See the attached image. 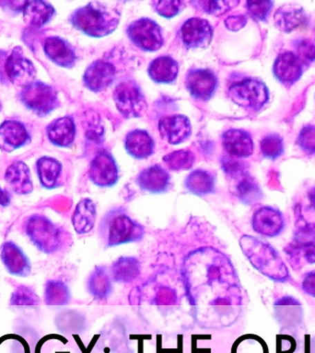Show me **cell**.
Wrapping results in <instances>:
<instances>
[{"instance_id":"6da1fadb","label":"cell","mask_w":315,"mask_h":353,"mask_svg":"<svg viewBox=\"0 0 315 353\" xmlns=\"http://www.w3.org/2000/svg\"><path fill=\"white\" fill-rule=\"evenodd\" d=\"M181 274L196 323L204 328L229 327L242 310V292L228 256L211 247L188 254Z\"/></svg>"},{"instance_id":"7a4b0ae2","label":"cell","mask_w":315,"mask_h":353,"mask_svg":"<svg viewBox=\"0 0 315 353\" xmlns=\"http://www.w3.org/2000/svg\"><path fill=\"white\" fill-rule=\"evenodd\" d=\"M239 244L251 266L265 277L279 283L289 280V269L272 245L249 234L240 237Z\"/></svg>"},{"instance_id":"3957f363","label":"cell","mask_w":315,"mask_h":353,"mask_svg":"<svg viewBox=\"0 0 315 353\" xmlns=\"http://www.w3.org/2000/svg\"><path fill=\"white\" fill-rule=\"evenodd\" d=\"M120 17L115 8L91 2L75 10L70 21L75 28L91 37H104L117 28Z\"/></svg>"},{"instance_id":"277c9868","label":"cell","mask_w":315,"mask_h":353,"mask_svg":"<svg viewBox=\"0 0 315 353\" xmlns=\"http://www.w3.org/2000/svg\"><path fill=\"white\" fill-rule=\"evenodd\" d=\"M98 234L104 247L113 248L141 241L145 229L124 210L113 209L102 218Z\"/></svg>"},{"instance_id":"5b68a950","label":"cell","mask_w":315,"mask_h":353,"mask_svg":"<svg viewBox=\"0 0 315 353\" xmlns=\"http://www.w3.org/2000/svg\"><path fill=\"white\" fill-rule=\"evenodd\" d=\"M23 230L41 252L55 254L62 250L68 234L46 215L33 214L24 220Z\"/></svg>"},{"instance_id":"8992f818","label":"cell","mask_w":315,"mask_h":353,"mask_svg":"<svg viewBox=\"0 0 315 353\" xmlns=\"http://www.w3.org/2000/svg\"><path fill=\"white\" fill-rule=\"evenodd\" d=\"M300 219L292 242L285 248L289 263L296 270L315 263V225L307 222L303 215Z\"/></svg>"},{"instance_id":"52a82bcc","label":"cell","mask_w":315,"mask_h":353,"mask_svg":"<svg viewBox=\"0 0 315 353\" xmlns=\"http://www.w3.org/2000/svg\"><path fill=\"white\" fill-rule=\"evenodd\" d=\"M113 99L121 114L126 118H137L146 110L145 97L140 85L133 80H126L116 85Z\"/></svg>"},{"instance_id":"ba28073f","label":"cell","mask_w":315,"mask_h":353,"mask_svg":"<svg viewBox=\"0 0 315 353\" xmlns=\"http://www.w3.org/2000/svg\"><path fill=\"white\" fill-rule=\"evenodd\" d=\"M231 101L246 109H261L268 101L267 85L258 79H247L235 83L229 90Z\"/></svg>"},{"instance_id":"9c48e42d","label":"cell","mask_w":315,"mask_h":353,"mask_svg":"<svg viewBox=\"0 0 315 353\" xmlns=\"http://www.w3.org/2000/svg\"><path fill=\"white\" fill-rule=\"evenodd\" d=\"M21 99L36 114L44 116L58 106L57 91L41 81H33L22 88Z\"/></svg>"},{"instance_id":"30bf717a","label":"cell","mask_w":315,"mask_h":353,"mask_svg":"<svg viewBox=\"0 0 315 353\" xmlns=\"http://www.w3.org/2000/svg\"><path fill=\"white\" fill-rule=\"evenodd\" d=\"M126 32L130 40L143 51L154 52L162 46V29L152 19L143 18L133 21Z\"/></svg>"},{"instance_id":"8fae6325","label":"cell","mask_w":315,"mask_h":353,"mask_svg":"<svg viewBox=\"0 0 315 353\" xmlns=\"http://www.w3.org/2000/svg\"><path fill=\"white\" fill-rule=\"evenodd\" d=\"M5 74L13 84L24 88L33 82L36 70L32 61L24 57L21 47H16L6 57Z\"/></svg>"},{"instance_id":"7c38bea8","label":"cell","mask_w":315,"mask_h":353,"mask_svg":"<svg viewBox=\"0 0 315 353\" xmlns=\"http://www.w3.org/2000/svg\"><path fill=\"white\" fill-rule=\"evenodd\" d=\"M88 176L96 186L109 188L117 183L119 170L112 154L105 150L99 152L90 163Z\"/></svg>"},{"instance_id":"4fadbf2b","label":"cell","mask_w":315,"mask_h":353,"mask_svg":"<svg viewBox=\"0 0 315 353\" xmlns=\"http://www.w3.org/2000/svg\"><path fill=\"white\" fill-rule=\"evenodd\" d=\"M213 29L209 22L201 18H191L182 24L180 36L188 48H206L211 43Z\"/></svg>"},{"instance_id":"5bb4252c","label":"cell","mask_w":315,"mask_h":353,"mask_svg":"<svg viewBox=\"0 0 315 353\" xmlns=\"http://www.w3.org/2000/svg\"><path fill=\"white\" fill-rule=\"evenodd\" d=\"M251 228L260 236L275 237L284 229L285 221L281 212L273 207L262 206L254 212Z\"/></svg>"},{"instance_id":"9a60e30c","label":"cell","mask_w":315,"mask_h":353,"mask_svg":"<svg viewBox=\"0 0 315 353\" xmlns=\"http://www.w3.org/2000/svg\"><path fill=\"white\" fill-rule=\"evenodd\" d=\"M0 259L11 275L27 277L32 272V264L26 254L16 243L7 241L0 248Z\"/></svg>"},{"instance_id":"2e32d148","label":"cell","mask_w":315,"mask_h":353,"mask_svg":"<svg viewBox=\"0 0 315 353\" xmlns=\"http://www.w3.org/2000/svg\"><path fill=\"white\" fill-rule=\"evenodd\" d=\"M217 87V77L209 69H193L187 74V90L195 99L207 101L214 95Z\"/></svg>"},{"instance_id":"e0dca14e","label":"cell","mask_w":315,"mask_h":353,"mask_svg":"<svg viewBox=\"0 0 315 353\" xmlns=\"http://www.w3.org/2000/svg\"><path fill=\"white\" fill-rule=\"evenodd\" d=\"M160 137L171 145L184 142L191 134L189 119L184 115H171L162 118L159 123Z\"/></svg>"},{"instance_id":"ac0fdd59","label":"cell","mask_w":315,"mask_h":353,"mask_svg":"<svg viewBox=\"0 0 315 353\" xmlns=\"http://www.w3.org/2000/svg\"><path fill=\"white\" fill-rule=\"evenodd\" d=\"M303 66L304 63L295 52H285L276 58L273 71L279 81L285 85H292L300 79Z\"/></svg>"},{"instance_id":"d6986e66","label":"cell","mask_w":315,"mask_h":353,"mask_svg":"<svg viewBox=\"0 0 315 353\" xmlns=\"http://www.w3.org/2000/svg\"><path fill=\"white\" fill-rule=\"evenodd\" d=\"M115 69L112 63L104 60L95 61L85 71L83 80L88 90L99 92L112 84Z\"/></svg>"},{"instance_id":"ffe728a7","label":"cell","mask_w":315,"mask_h":353,"mask_svg":"<svg viewBox=\"0 0 315 353\" xmlns=\"http://www.w3.org/2000/svg\"><path fill=\"white\" fill-rule=\"evenodd\" d=\"M137 184L144 192L162 193L167 192L171 185L170 174L160 165H153L140 171Z\"/></svg>"},{"instance_id":"44dd1931","label":"cell","mask_w":315,"mask_h":353,"mask_svg":"<svg viewBox=\"0 0 315 353\" xmlns=\"http://www.w3.org/2000/svg\"><path fill=\"white\" fill-rule=\"evenodd\" d=\"M30 135L21 123L6 121L0 125V148L5 152H12L26 145Z\"/></svg>"},{"instance_id":"7402d4cb","label":"cell","mask_w":315,"mask_h":353,"mask_svg":"<svg viewBox=\"0 0 315 353\" xmlns=\"http://www.w3.org/2000/svg\"><path fill=\"white\" fill-rule=\"evenodd\" d=\"M222 143L227 153L232 157L243 159L253 154V140L251 135L243 130L231 129L224 132Z\"/></svg>"},{"instance_id":"603a6c76","label":"cell","mask_w":315,"mask_h":353,"mask_svg":"<svg viewBox=\"0 0 315 353\" xmlns=\"http://www.w3.org/2000/svg\"><path fill=\"white\" fill-rule=\"evenodd\" d=\"M44 49L47 57L62 68H72L76 63L77 57L73 47L57 36L47 38L44 41Z\"/></svg>"},{"instance_id":"cb8c5ba5","label":"cell","mask_w":315,"mask_h":353,"mask_svg":"<svg viewBox=\"0 0 315 353\" xmlns=\"http://www.w3.org/2000/svg\"><path fill=\"white\" fill-rule=\"evenodd\" d=\"M275 316L285 327H297L303 322V305L292 296H284L274 303Z\"/></svg>"},{"instance_id":"d4e9b609","label":"cell","mask_w":315,"mask_h":353,"mask_svg":"<svg viewBox=\"0 0 315 353\" xmlns=\"http://www.w3.org/2000/svg\"><path fill=\"white\" fill-rule=\"evenodd\" d=\"M5 179L10 189L17 194H29L33 190L30 171L24 162L16 161L8 165L6 170Z\"/></svg>"},{"instance_id":"484cf974","label":"cell","mask_w":315,"mask_h":353,"mask_svg":"<svg viewBox=\"0 0 315 353\" xmlns=\"http://www.w3.org/2000/svg\"><path fill=\"white\" fill-rule=\"evenodd\" d=\"M88 294L98 301H105L113 292V279L107 267L97 265L87 279Z\"/></svg>"},{"instance_id":"4316f807","label":"cell","mask_w":315,"mask_h":353,"mask_svg":"<svg viewBox=\"0 0 315 353\" xmlns=\"http://www.w3.org/2000/svg\"><path fill=\"white\" fill-rule=\"evenodd\" d=\"M97 217L96 204L90 198L82 199L77 204L71 221L77 234L90 233L95 225Z\"/></svg>"},{"instance_id":"83f0119b","label":"cell","mask_w":315,"mask_h":353,"mask_svg":"<svg viewBox=\"0 0 315 353\" xmlns=\"http://www.w3.org/2000/svg\"><path fill=\"white\" fill-rule=\"evenodd\" d=\"M306 18L305 11L301 6L287 4L276 11L274 21L278 30L290 32L305 23Z\"/></svg>"},{"instance_id":"f1b7e54d","label":"cell","mask_w":315,"mask_h":353,"mask_svg":"<svg viewBox=\"0 0 315 353\" xmlns=\"http://www.w3.org/2000/svg\"><path fill=\"white\" fill-rule=\"evenodd\" d=\"M140 272V262L135 256H120L113 262L110 268L111 277L119 283H132Z\"/></svg>"},{"instance_id":"f546056e","label":"cell","mask_w":315,"mask_h":353,"mask_svg":"<svg viewBox=\"0 0 315 353\" xmlns=\"http://www.w3.org/2000/svg\"><path fill=\"white\" fill-rule=\"evenodd\" d=\"M76 127L73 119L62 117L52 121L47 127L49 140L55 145L68 148L73 143Z\"/></svg>"},{"instance_id":"4dcf8cb0","label":"cell","mask_w":315,"mask_h":353,"mask_svg":"<svg viewBox=\"0 0 315 353\" xmlns=\"http://www.w3.org/2000/svg\"><path fill=\"white\" fill-rule=\"evenodd\" d=\"M234 193L242 203L251 205L262 199V190L258 182L247 171L235 176Z\"/></svg>"},{"instance_id":"1f68e13d","label":"cell","mask_w":315,"mask_h":353,"mask_svg":"<svg viewBox=\"0 0 315 353\" xmlns=\"http://www.w3.org/2000/svg\"><path fill=\"white\" fill-rule=\"evenodd\" d=\"M124 143L127 152L135 159H146L153 153L154 141L149 132L143 130H135L128 132Z\"/></svg>"},{"instance_id":"d6a6232c","label":"cell","mask_w":315,"mask_h":353,"mask_svg":"<svg viewBox=\"0 0 315 353\" xmlns=\"http://www.w3.org/2000/svg\"><path fill=\"white\" fill-rule=\"evenodd\" d=\"M25 22L32 26L41 27L55 16V8L44 1H27L22 8Z\"/></svg>"},{"instance_id":"836d02e7","label":"cell","mask_w":315,"mask_h":353,"mask_svg":"<svg viewBox=\"0 0 315 353\" xmlns=\"http://www.w3.org/2000/svg\"><path fill=\"white\" fill-rule=\"evenodd\" d=\"M36 170L41 186L46 189H55L59 186L62 165L52 157H41L36 163Z\"/></svg>"},{"instance_id":"e575fe53","label":"cell","mask_w":315,"mask_h":353,"mask_svg":"<svg viewBox=\"0 0 315 353\" xmlns=\"http://www.w3.org/2000/svg\"><path fill=\"white\" fill-rule=\"evenodd\" d=\"M179 66L176 61L169 57L156 58L149 63V74L158 83L173 82L178 74Z\"/></svg>"},{"instance_id":"d590c367","label":"cell","mask_w":315,"mask_h":353,"mask_svg":"<svg viewBox=\"0 0 315 353\" xmlns=\"http://www.w3.org/2000/svg\"><path fill=\"white\" fill-rule=\"evenodd\" d=\"M188 192L198 196H204L215 190L216 176L211 171L195 170L184 181Z\"/></svg>"},{"instance_id":"8d00e7d4","label":"cell","mask_w":315,"mask_h":353,"mask_svg":"<svg viewBox=\"0 0 315 353\" xmlns=\"http://www.w3.org/2000/svg\"><path fill=\"white\" fill-rule=\"evenodd\" d=\"M44 303L49 306H61L70 302L71 292L68 286L60 280H49L44 285Z\"/></svg>"},{"instance_id":"74e56055","label":"cell","mask_w":315,"mask_h":353,"mask_svg":"<svg viewBox=\"0 0 315 353\" xmlns=\"http://www.w3.org/2000/svg\"><path fill=\"white\" fill-rule=\"evenodd\" d=\"M231 353H269L267 342L253 334H247L238 339Z\"/></svg>"},{"instance_id":"f35d334b","label":"cell","mask_w":315,"mask_h":353,"mask_svg":"<svg viewBox=\"0 0 315 353\" xmlns=\"http://www.w3.org/2000/svg\"><path fill=\"white\" fill-rule=\"evenodd\" d=\"M41 299L32 287L19 285L11 294L10 305L21 307H32L40 305Z\"/></svg>"},{"instance_id":"ab89813d","label":"cell","mask_w":315,"mask_h":353,"mask_svg":"<svg viewBox=\"0 0 315 353\" xmlns=\"http://www.w3.org/2000/svg\"><path fill=\"white\" fill-rule=\"evenodd\" d=\"M163 161L171 170H187L193 167L195 154L189 150L174 151L163 157Z\"/></svg>"},{"instance_id":"60d3db41","label":"cell","mask_w":315,"mask_h":353,"mask_svg":"<svg viewBox=\"0 0 315 353\" xmlns=\"http://www.w3.org/2000/svg\"><path fill=\"white\" fill-rule=\"evenodd\" d=\"M0 353H30L29 342L18 334L0 336Z\"/></svg>"},{"instance_id":"b9f144b4","label":"cell","mask_w":315,"mask_h":353,"mask_svg":"<svg viewBox=\"0 0 315 353\" xmlns=\"http://www.w3.org/2000/svg\"><path fill=\"white\" fill-rule=\"evenodd\" d=\"M151 302L152 305L159 306V307H170V306L176 305L178 302V296H177L175 290L171 287L160 285L155 288Z\"/></svg>"},{"instance_id":"7bdbcfd3","label":"cell","mask_w":315,"mask_h":353,"mask_svg":"<svg viewBox=\"0 0 315 353\" xmlns=\"http://www.w3.org/2000/svg\"><path fill=\"white\" fill-rule=\"evenodd\" d=\"M66 343H68V341L62 336L49 334L39 339L35 353H68L66 350H58V347Z\"/></svg>"},{"instance_id":"ee69618b","label":"cell","mask_w":315,"mask_h":353,"mask_svg":"<svg viewBox=\"0 0 315 353\" xmlns=\"http://www.w3.org/2000/svg\"><path fill=\"white\" fill-rule=\"evenodd\" d=\"M261 151L268 159H276L283 153V140L278 134H268L261 141Z\"/></svg>"},{"instance_id":"f6af8a7d","label":"cell","mask_w":315,"mask_h":353,"mask_svg":"<svg viewBox=\"0 0 315 353\" xmlns=\"http://www.w3.org/2000/svg\"><path fill=\"white\" fill-rule=\"evenodd\" d=\"M151 5L157 13L165 18H173L181 12L184 7V2L176 0H163V1H152Z\"/></svg>"},{"instance_id":"bcb514c9","label":"cell","mask_w":315,"mask_h":353,"mask_svg":"<svg viewBox=\"0 0 315 353\" xmlns=\"http://www.w3.org/2000/svg\"><path fill=\"white\" fill-rule=\"evenodd\" d=\"M202 7V10L212 15H221L239 4L238 1H199L195 2Z\"/></svg>"},{"instance_id":"7dc6e473","label":"cell","mask_w":315,"mask_h":353,"mask_svg":"<svg viewBox=\"0 0 315 353\" xmlns=\"http://www.w3.org/2000/svg\"><path fill=\"white\" fill-rule=\"evenodd\" d=\"M298 143L307 153L315 154V126L303 127L298 134Z\"/></svg>"},{"instance_id":"c3c4849f","label":"cell","mask_w":315,"mask_h":353,"mask_svg":"<svg viewBox=\"0 0 315 353\" xmlns=\"http://www.w3.org/2000/svg\"><path fill=\"white\" fill-rule=\"evenodd\" d=\"M272 6L273 3L271 1L256 0V1L247 2V10L253 18L258 19V21H265L267 19Z\"/></svg>"},{"instance_id":"681fc988","label":"cell","mask_w":315,"mask_h":353,"mask_svg":"<svg viewBox=\"0 0 315 353\" xmlns=\"http://www.w3.org/2000/svg\"><path fill=\"white\" fill-rule=\"evenodd\" d=\"M296 55L306 65L315 61V46L309 40L298 41L296 43Z\"/></svg>"},{"instance_id":"f907efd6","label":"cell","mask_w":315,"mask_h":353,"mask_svg":"<svg viewBox=\"0 0 315 353\" xmlns=\"http://www.w3.org/2000/svg\"><path fill=\"white\" fill-rule=\"evenodd\" d=\"M222 168L223 170L225 171L227 176L231 179H234L235 176H239L240 174L246 171L245 165H243L242 163L237 161V160L229 159V157H225V159H223Z\"/></svg>"},{"instance_id":"816d5d0a","label":"cell","mask_w":315,"mask_h":353,"mask_svg":"<svg viewBox=\"0 0 315 353\" xmlns=\"http://www.w3.org/2000/svg\"><path fill=\"white\" fill-rule=\"evenodd\" d=\"M276 353H294L297 342L292 336L280 335L276 339Z\"/></svg>"},{"instance_id":"f5cc1de1","label":"cell","mask_w":315,"mask_h":353,"mask_svg":"<svg viewBox=\"0 0 315 353\" xmlns=\"http://www.w3.org/2000/svg\"><path fill=\"white\" fill-rule=\"evenodd\" d=\"M301 288L306 294L315 298V270L303 276Z\"/></svg>"},{"instance_id":"db71d44e","label":"cell","mask_w":315,"mask_h":353,"mask_svg":"<svg viewBox=\"0 0 315 353\" xmlns=\"http://www.w3.org/2000/svg\"><path fill=\"white\" fill-rule=\"evenodd\" d=\"M246 22H247V19H246L245 16H231L226 19L225 25L229 30L236 32V30H239L245 27Z\"/></svg>"},{"instance_id":"11a10c76","label":"cell","mask_w":315,"mask_h":353,"mask_svg":"<svg viewBox=\"0 0 315 353\" xmlns=\"http://www.w3.org/2000/svg\"><path fill=\"white\" fill-rule=\"evenodd\" d=\"M11 201V195L7 190H2L0 187V205L7 207L10 205Z\"/></svg>"},{"instance_id":"9f6ffc18","label":"cell","mask_w":315,"mask_h":353,"mask_svg":"<svg viewBox=\"0 0 315 353\" xmlns=\"http://www.w3.org/2000/svg\"><path fill=\"white\" fill-rule=\"evenodd\" d=\"M308 197L309 203H311V206L315 211V187L312 188V189L309 190Z\"/></svg>"},{"instance_id":"6f0895ef","label":"cell","mask_w":315,"mask_h":353,"mask_svg":"<svg viewBox=\"0 0 315 353\" xmlns=\"http://www.w3.org/2000/svg\"><path fill=\"white\" fill-rule=\"evenodd\" d=\"M0 109H1V104H0Z\"/></svg>"}]
</instances>
